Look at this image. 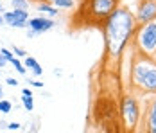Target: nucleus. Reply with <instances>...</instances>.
<instances>
[{"mask_svg":"<svg viewBox=\"0 0 156 133\" xmlns=\"http://www.w3.org/2000/svg\"><path fill=\"white\" fill-rule=\"evenodd\" d=\"M138 27L135 13L129 11V7L119 6L111 15L101 24V29L104 34L106 54L111 59H119L124 54L126 47L131 43L135 31Z\"/></svg>","mask_w":156,"mask_h":133,"instance_id":"nucleus-1","label":"nucleus"},{"mask_svg":"<svg viewBox=\"0 0 156 133\" xmlns=\"http://www.w3.org/2000/svg\"><path fill=\"white\" fill-rule=\"evenodd\" d=\"M131 88L136 94H156V61L144 54H135L131 61Z\"/></svg>","mask_w":156,"mask_h":133,"instance_id":"nucleus-2","label":"nucleus"},{"mask_svg":"<svg viewBox=\"0 0 156 133\" xmlns=\"http://www.w3.org/2000/svg\"><path fill=\"white\" fill-rule=\"evenodd\" d=\"M120 0H83V6L79 9V16H83V24L86 25H97L108 18L117 7Z\"/></svg>","mask_w":156,"mask_h":133,"instance_id":"nucleus-3","label":"nucleus"},{"mask_svg":"<svg viewBox=\"0 0 156 133\" xmlns=\"http://www.w3.org/2000/svg\"><path fill=\"white\" fill-rule=\"evenodd\" d=\"M133 42L138 54L156 59V20L138 25L135 31Z\"/></svg>","mask_w":156,"mask_h":133,"instance_id":"nucleus-4","label":"nucleus"},{"mask_svg":"<svg viewBox=\"0 0 156 133\" xmlns=\"http://www.w3.org/2000/svg\"><path fill=\"white\" fill-rule=\"evenodd\" d=\"M120 119L124 124L126 131H136L140 126L142 119V108L135 94H127L122 97L120 103Z\"/></svg>","mask_w":156,"mask_h":133,"instance_id":"nucleus-5","label":"nucleus"},{"mask_svg":"<svg viewBox=\"0 0 156 133\" xmlns=\"http://www.w3.org/2000/svg\"><path fill=\"white\" fill-rule=\"evenodd\" d=\"M56 25H58V22L47 15L32 16V18H29V22H27V29L32 31L36 34V38L41 36V34H45V32H48V31H52Z\"/></svg>","mask_w":156,"mask_h":133,"instance_id":"nucleus-6","label":"nucleus"},{"mask_svg":"<svg viewBox=\"0 0 156 133\" xmlns=\"http://www.w3.org/2000/svg\"><path fill=\"white\" fill-rule=\"evenodd\" d=\"M29 9H13L11 11H4V20L5 25L15 27V29H25L27 22H29Z\"/></svg>","mask_w":156,"mask_h":133,"instance_id":"nucleus-7","label":"nucleus"},{"mask_svg":"<svg viewBox=\"0 0 156 133\" xmlns=\"http://www.w3.org/2000/svg\"><path fill=\"white\" fill-rule=\"evenodd\" d=\"M135 18H136L138 25L156 20V0H140L138 7L135 11Z\"/></svg>","mask_w":156,"mask_h":133,"instance_id":"nucleus-8","label":"nucleus"},{"mask_svg":"<svg viewBox=\"0 0 156 133\" xmlns=\"http://www.w3.org/2000/svg\"><path fill=\"white\" fill-rule=\"evenodd\" d=\"M140 122L144 124V130L147 133H156V94H153V97L147 101Z\"/></svg>","mask_w":156,"mask_h":133,"instance_id":"nucleus-9","label":"nucleus"},{"mask_svg":"<svg viewBox=\"0 0 156 133\" xmlns=\"http://www.w3.org/2000/svg\"><path fill=\"white\" fill-rule=\"evenodd\" d=\"M36 9H38L40 13H43V15L50 16V18H56V16L59 15V9H58L52 2H48V0H38V2H36Z\"/></svg>","mask_w":156,"mask_h":133,"instance_id":"nucleus-10","label":"nucleus"},{"mask_svg":"<svg viewBox=\"0 0 156 133\" xmlns=\"http://www.w3.org/2000/svg\"><path fill=\"white\" fill-rule=\"evenodd\" d=\"M23 65H25V68H29L36 77H41V76H43V68H41L40 61H38L36 58H32V56H25V58H23Z\"/></svg>","mask_w":156,"mask_h":133,"instance_id":"nucleus-11","label":"nucleus"},{"mask_svg":"<svg viewBox=\"0 0 156 133\" xmlns=\"http://www.w3.org/2000/svg\"><path fill=\"white\" fill-rule=\"evenodd\" d=\"M52 4L59 11H70V9L76 7V0H52Z\"/></svg>","mask_w":156,"mask_h":133,"instance_id":"nucleus-12","label":"nucleus"},{"mask_svg":"<svg viewBox=\"0 0 156 133\" xmlns=\"http://www.w3.org/2000/svg\"><path fill=\"white\" fill-rule=\"evenodd\" d=\"M22 106L25 108V112H32V110H34V97L22 94Z\"/></svg>","mask_w":156,"mask_h":133,"instance_id":"nucleus-13","label":"nucleus"},{"mask_svg":"<svg viewBox=\"0 0 156 133\" xmlns=\"http://www.w3.org/2000/svg\"><path fill=\"white\" fill-rule=\"evenodd\" d=\"M11 65L15 67V70L18 72V74H22V76H25V74H27V68H25V65H23V61H22L20 58H16V56H15V59L11 61Z\"/></svg>","mask_w":156,"mask_h":133,"instance_id":"nucleus-14","label":"nucleus"},{"mask_svg":"<svg viewBox=\"0 0 156 133\" xmlns=\"http://www.w3.org/2000/svg\"><path fill=\"white\" fill-rule=\"evenodd\" d=\"M11 112H13V103H11L9 99H0V113L7 115V113H11Z\"/></svg>","mask_w":156,"mask_h":133,"instance_id":"nucleus-15","label":"nucleus"},{"mask_svg":"<svg viewBox=\"0 0 156 133\" xmlns=\"http://www.w3.org/2000/svg\"><path fill=\"white\" fill-rule=\"evenodd\" d=\"M11 7L13 9H29L31 0H11Z\"/></svg>","mask_w":156,"mask_h":133,"instance_id":"nucleus-16","label":"nucleus"},{"mask_svg":"<svg viewBox=\"0 0 156 133\" xmlns=\"http://www.w3.org/2000/svg\"><path fill=\"white\" fill-rule=\"evenodd\" d=\"M0 54L7 59V63H11V61L15 59V54H13V50H11V49H5V47H2V49H0Z\"/></svg>","mask_w":156,"mask_h":133,"instance_id":"nucleus-17","label":"nucleus"},{"mask_svg":"<svg viewBox=\"0 0 156 133\" xmlns=\"http://www.w3.org/2000/svg\"><path fill=\"white\" fill-rule=\"evenodd\" d=\"M11 50H13V54H15L16 58H20V59H23L25 56H27V52H25L22 47H16V45H13V47H11Z\"/></svg>","mask_w":156,"mask_h":133,"instance_id":"nucleus-18","label":"nucleus"},{"mask_svg":"<svg viewBox=\"0 0 156 133\" xmlns=\"http://www.w3.org/2000/svg\"><path fill=\"white\" fill-rule=\"evenodd\" d=\"M5 128H7L9 131H18V130H22V124H20V122H15V120H13V122H9V124H7Z\"/></svg>","mask_w":156,"mask_h":133,"instance_id":"nucleus-19","label":"nucleus"},{"mask_svg":"<svg viewBox=\"0 0 156 133\" xmlns=\"http://www.w3.org/2000/svg\"><path fill=\"white\" fill-rule=\"evenodd\" d=\"M27 83H29V87H31V88H43V83H41V81H38V79H29Z\"/></svg>","mask_w":156,"mask_h":133,"instance_id":"nucleus-20","label":"nucleus"},{"mask_svg":"<svg viewBox=\"0 0 156 133\" xmlns=\"http://www.w3.org/2000/svg\"><path fill=\"white\" fill-rule=\"evenodd\" d=\"M5 85H9V87H18V81H16L15 77H7V79H5Z\"/></svg>","mask_w":156,"mask_h":133,"instance_id":"nucleus-21","label":"nucleus"},{"mask_svg":"<svg viewBox=\"0 0 156 133\" xmlns=\"http://www.w3.org/2000/svg\"><path fill=\"white\" fill-rule=\"evenodd\" d=\"M22 94L23 95H32V88L31 87H25V88H22Z\"/></svg>","mask_w":156,"mask_h":133,"instance_id":"nucleus-22","label":"nucleus"},{"mask_svg":"<svg viewBox=\"0 0 156 133\" xmlns=\"http://www.w3.org/2000/svg\"><path fill=\"white\" fill-rule=\"evenodd\" d=\"M5 65H7V59H5L4 56H2V54H0V68H4Z\"/></svg>","mask_w":156,"mask_h":133,"instance_id":"nucleus-23","label":"nucleus"},{"mask_svg":"<svg viewBox=\"0 0 156 133\" xmlns=\"http://www.w3.org/2000/svg\"><path fill=\"white\" fill-rule=\"evenodd\" d=\"M5 25V20H4V13H0V27Z\"/></svg>","mask_w":156,"mask_h":133,"instance_id":"nucleus-24","label":"nucleus"},{"mask_svg":"<svg viewBox=\"0 0 156 133\" xmlns=\"http://www.w3.org/2000/svg\"><path fill=\"white\" fill-rule=\"evenodd\" d=\"M2 97H4V88L0 87V99H2Z\"/></svg>","mask_w":156,"mask_h":133,"instance_id":"nucleus-25","label":"nucleus"},{"mask_svg":"<svg viewBox=\"0 0 156 133\" xmlns=\"http://www.w3.org/2000/svg\"><path fill=\"white\" fill-rule=\"evenodd\" d=\"M4 11H5V7H4V6L0 4V13H4Z\"/></svg>","mask_w":156,"mask_h":133,"instance_id":"nucleus-26","label":"nucleus"},{"mask_svg":"<svg viewBox=\"0 0 156 133\" xmlns=\"http://www.w3.org/2000/svg\"><path fill=\"white\" fill-rule=\"evenodd\" d=\"M48 2H52V0H48Z\"/></svg>","mask_w":156,"mask_h":133,"instance_id":"nucleus-27","label":"nucleus"},{"mask_svg":"<svg viewBox=\"0 0 156 133\" xmlns=\"http://www.w3.org/2000/svg\"><path fill=\"white\" fill-rule=\"evenodd\" d=\"M9 2H11V0H9Z\"/></svg>","mask_w":156,"mask_h":133,"instance_id":"nucleus-28","label":"nucleus"},{"mask_svg":"<svg viewBox=\"0 0 156 133\" xmlns=\"http://www.w3.org/2000/svg\"><path fill=\"white\" fill-rule=\"evenodd\" d=\"M36 2H38V0H36Z\"/></svg>","mask_w":156,"mask_h":133,"instance_id":"nucleus-29","label":"nucleus"}]
</instances>
